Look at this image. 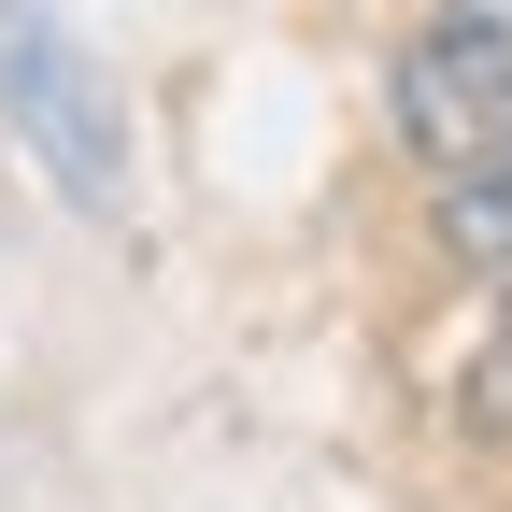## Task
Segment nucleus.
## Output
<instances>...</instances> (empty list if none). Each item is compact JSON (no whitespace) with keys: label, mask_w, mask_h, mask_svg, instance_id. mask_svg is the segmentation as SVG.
I'll return each mask as SVG.
<instances>
[{"label":"nucleus","mask_w":512,"mask_h":512,"mask_svg":"<svg viewBox=\"0 0 512 512\" xmlns=\"http://www.w3.org/2000/svg\"><path fill=\"white\" fill-rule=\"evenodd\" d=\"M0 114H15L29 171L72 214H128V100L100 86V57L57 29V0H0Z\"/></svg>","instance_id":"obj_1"},{"label":"nucleus","mask_w":512,"mask_h":512,"mask_svg":"<svg viewBox=\"0 0 512 512\" xmlns=\"http://www.w3.org/2000/svg\"><path fill=\"white\" fill-rule=\"evenodd\" d=\"M441 242H456L470 271H512V185H456V200H441Z\"/></svg>","instance_id":"obj_2"},{"label":"nucleus","mask_w":512,"mask_h":512,"mask_svg":"<svg viewBox=\"0 0 512 512\" xmlns=\"http://www.w3.org/2000/svg\"><path fill=\"white\" fill-rule=\"evenodd\" d=\"M427 29H456V43H484V57H512V0H441Z\"/></svg>","instance_id":"obj_3"}]
</instances>
